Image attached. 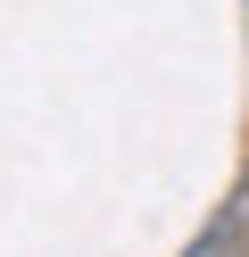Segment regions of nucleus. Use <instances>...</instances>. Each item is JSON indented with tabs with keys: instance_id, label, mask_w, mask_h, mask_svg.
<instances>
[{
	"instance_id": "1",
	"label": "nucleus",
	"mask_w": 249,
	"mask_h": 257,
	"mask_svg": "<svg viewBox=\"0 0 249 257\" xmlns=\"http://www.w3.org/2000/svg\"><path fill=\"white\" fill-rule=\"evenodd\" d=\"M183 257H249V174L224 191V207L199 224V240H191Z\"/></svg>"
}]
</instances>
